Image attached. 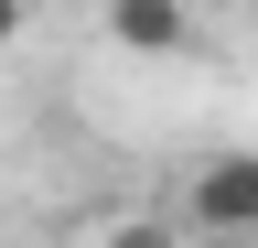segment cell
<instances>
[{
	"label": "cell",
	"instance_id": "obj_4",
	"mask_svg": "<svg viewBox=\"0 0 258 248\" xmlns=\"http://www.w3.org/2000/svg\"><path fill=\"white\" fill-rule=\"evenodd\" d=\"M22 11H32V0H0V43H11V33H22Z\"/></svg>",
	"mask_w": 258,
	"mask_h": 248
},
{
	"label": "cell",
	"instance_id": "obj_2",
	"mask_svg": "<svg viewBox=\"0 0 258 248\" xmlns=\"http://www.w3.org/2000/svg\"><path fill=\"white\" fill-rule=\"evenodd\" d=\"M108 43H129V54H183L194 43V11H183V0H108Z\"/></svg>",
	"mask_w": 258,
	"mask_h": 248
},
{
	"label": "cell",
	"instance_id": "obj_1",
	"mask_svg": "<svg viewBox=\"0 0 258 248\" xmlns=\"http://www.w3.org/2000/svg\"><path fill=\"white\" fill-rule=\"evenodd\" d=\"M183 205H194V227H215V237H258V151H215Z\"/></svg>",
	"mask_w": 258,
	"mask_h": 248
},
{
	"label": "cell",
	"instance_id": "obj_5",
	"mask_svg": "<svg viewBox=\"0 0 258 248\" xmlns=\"http://www.w3.org/2000/svg\"><path fill=\"white\" fill-rule=\"evenodd\" d=\"M247 248H258V237H247Z\"/></svg>",
	"mask_w": 258,
	"mask_h": 248
},
{
	"label": "cell",
	"instance_id": "obj_3",
	"mask_svg": "<svg viewBox=\"0 0 258 248\" xmlns=\"http://www.w3.org/2000/svg\"><path fill=\"white\" fill-rule=\"evenodd\" d=\"M108 248H183L172 227H151V216H129V227H108Z\"/></svg>",
	"mask_w": 258,
	"mask_h": 248
}]
</instances>
